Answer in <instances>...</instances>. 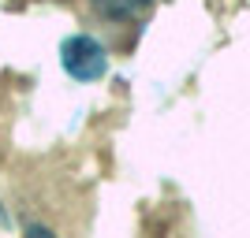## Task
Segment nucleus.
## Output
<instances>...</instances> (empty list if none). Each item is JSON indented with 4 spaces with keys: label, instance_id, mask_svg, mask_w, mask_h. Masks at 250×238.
Segmentation results:
<instances>
[{
    "label": "nucleus",
    "instance_id": "1",
    "mask_svg": "<svg viewBox=\"0 0 250 238\" xmlns=\"http://www.w3.org/2000/svg\"><path fill=\"white\" fill-rule=\"evenodd\" d=\"M60 63H63V71L71 74V78L94 82V78L104 74L108 56H104V49L90 37V34H75V37H67V41L60 45Z\"/></svg>",
    "mask_w": 250,
    "mask_h": 238
},
{
    "label": "nucleus",
    "instance_id": "2",
    "mask_svg": "<svg viewBox=\"0 0 250 238\" xmlns=\"http://www.w3.org/2000/svg\"><path fill=\"white\" fill-rule=\"evenodd\" d=\"M94 4L108 19H135L142 8H149V0H94Z\"/></svg>",
    "mask_w": 250,
    "mask_h": 238
}]
</instances>
